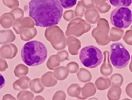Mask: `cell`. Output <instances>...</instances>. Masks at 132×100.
Segmentation results:
<instances>
[{
  "label": "cell",
  "instance_id": "1",
  "mask_svg": "<svg viewBox=\"0 0 132 100\" xmlns=\"http://www.w3.org/2000/svg\"><path fill=\"white\" fill-rule=\"evenodd\" d=\"M29 14L35 26L49 27L56 26L63 14V7L58 0H30Z\"/></svg>",
  "mask_w": 132,
  "mask_h": 100
},
{
  "label": "cell",
  "instance_id": "2",
  "mask_svg": "<svg viewBox=\"0 0 132 100\" xmlns=\"http://www.w3.org/2000/svg\"><path fill=\"white\" fill-rule=\"evenodd\" d=\"M47 49L42 42L32 40L25 44L21 51L23 62L29 66H38L45 61L47 57Z\"/></svg>",
  "mask_w": 132,
  "mask_h": 100
},
{
  "label": "cell",
  "instance_id": "3",
  "mask_svg": "<svg viewBox=\"0 0 132 100\" xmlns=\"http://www.w3.org/2000/svg\"><path fill=\"white\" fill-rule=\"evenodd\" d=\"M81 63L87 68H97L103 60V54L101 49L95 45H87L80 50L79 55Z\"/></svg>",
  "mask_w": 132,
  "mask_h": 100
},
{
  "label": "cell",
  "instance_id": "4",
  "mask_svg": "<svg viewBox=\"0 0 132 100\" xmlns=\"http://www.w3.org/2000/svg\"><path fill=\"white\" fill-rule=\"evenodd\" d=\"M130 54L124 45L116 42L110 46V62L115 68L122 69L126 68L130 60Z\"/></svg>",
  "mask_w": 132,
  "mask_h": 100
},
{
  "label": "cell",
  "instance_id": "5",
  "mask_svg": "<svg viewBox=\"0 0 132 100\" xmlns=\"http://www.w3.org/2000/svg\"><path fill=\"white\" fill-rule=\"evenodd\" d=\"M110 21L117 28H128L132 24V11L128 7H117L111 12Z\"/></svg>",
  "mask_w": 132,
  "mask_h": 100
},
{
  "label": "cell",
  "instance_id": "6",
  "mask_svg": "<svg viewBox=\"0 0 132 100\" xmlns=\"http://www.w3.org/2000/svg\"><path fill=\"white\" fill-rule=\"evenodd\" d=\"M9 45H3L0 48V56L5 59H12L16 56V53L11 52Z\"/></svg>",
  "mask_w": 132,
  "mask_h": 100
},
{
  "label": "cell",
  "instance_id": "7",
  "mask_svg": "<svg viewBox=\"0 0 132 100\" xmlns=\"http://www.w3.org/2000/svg\"><path fill=\"white\" fill-rule=\"evenodd\" d=\"M111 5L115 7H128L131 5L132 0H109Z\"/></svg>",
  "mask_w": 132,
  "mask_h": 100
},
{
  "label": "cell",
  "instance_id": "8",
  "mask_svg": "<svg viewBox=\"0 0 132 100\" xmlns=\"http://www.w3.org/2000/svg\"><path fill=\"white\" fill-rule=\"evenodd\" d=\"M61 5L64 9L73 8L77 4V0H58Z\"/></svg>",
  "mask_w": 132,
  "mask_h": 100
},
{
  "label": "cell",
  "instance_id": "9",
  "mask_svg": "<svg viewBox=\"0 0 132 100\" xmlns=\"http://www.w3.org/2000/svg\"><path fill=\"white\" fill-rule=\"evenodd\" d=\"M11 31H7V32H6V31H2L1 32L0 31V44H3L6 42L10 41L6 37L7 35H8V33H9Z\"/></svg>",
  "mask_w": 132,
  "mask_h": 100
},
{
  "label": "cell",
  "instance_id": "10",
  "mask_svg": "<svg viewBox=\"0 0 132 100\" xmlns=\"http://www.w3.org/2000/svg\"><path fill=\"white\" fill-rule=\"evenodd\" d=\"M7 68H8V64H7V62L0 58V71L4 72Z\"/></svg>",
  "mask_w": 132,
  "mask_h": 100
},
{
  "label": "cell",
  "instance_id": "11",
  "mask_svg": "<svg viewBox=\"0 0 132 100\" xmlns=\"http://www.w3.org/2000/svg\"><path fill=\"white\" fill-rule=\"evenodd\" d=\"M5 85V79L4 77L0 73V89L3 88Z\"/></svg>",
  "mask_w": 132,
  "mask_h": 100
},
{
  "label": "cell",
  "instance_id": "12",
  "mask_svg": "<svg viewBox=\"0 0 132 100\" xmlns=\"http://www.w3.org/2000/svg\"><path fill=\"white\" fill-rule=\"evenodd\" d=\"M2 100H16L14 99V97H13V96L11 94H6L5 96H3Z\"/></svg>",
  "mask_w": 132,
  "mask_h": 100
}]
</instances>
